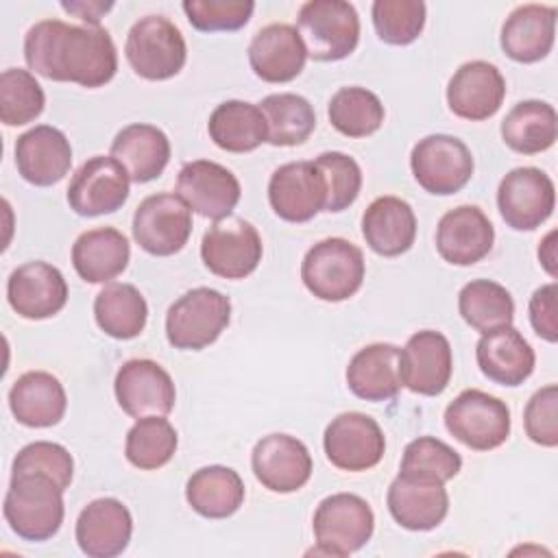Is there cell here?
Here are the masks:
<instances>
[{"instance_id": "obj_1", "label": "cell", "mask_w": 558, "mask_h": 558, "mask_svg": "<svg viewBox=\"0 0 558 558\" xmlns=\"http://www.w3.org/2000/svg\"><path fill=\"white\" fill-rule=\"evenodd\" d=\"M24 59L44 78L87 89L102 87L118 70L116 44L107 28L74 26L61 20H41L28 28Z\"/></svg>"}, {"instance_id": "obj_2", "label": "cell", "mask_w": 558, "mask_h": 558, "mask_svg": "<svg viewBox=\"0 0 558 558\" xmlns=\"http://www.w3.org/2000/svg\"><path fill=\"white\" fill-rule=\"evenodd\" d=\"M2 512L20 538L31 543L48 541L63 523V488L39 473L11 475Z\"/></svg>"}, {"instance_id": "obj_3", "label": "cell", "mask_w": 558, "mask_h": 558, "mask_svg": "<svg viewBox=\"0 0 558 558\" xmlns=\"http://www.w3.org/2000/svg\"><path fill=\"white\" fill-rule=\"evenodd\" d=\"M366 264L360 246L344 238H325L303 257L301 279L320 301L338 303L353 296L364 281Z\"/></svg>"}, {"instance_id": "obj_4", "label": "cell", "mask_w": 558, "mask_h": 558, "mask_svg": "<svg viewBox=\"0 0 558 558\" xmlns=\"http://www.w3.org/2000/svg\"><path fill=\"white\" fill-rule=\"evenodd\" d=\"M231 320V301L214 288H194L166 314V338L174 349L201 351L218 340Z\"/></svg>"}, {"instance_id": "obj_5", "label": "cell", "mask_w": 558, "mask_h": 558, "mask_svg": "<svg viewBox=\"0 0 558 558\" xmlns=\"http://www.w3.org/2000/svg\"><path fill=\"white\" fill-rule=\"evenodd\" d=\"M296 22L307 57L316 61H340L357 48L360 17L351 2L307 0Z\"/></svg>"}, {"instance_id": "obj_6", "label": "cell", "mask_w": 558, "mask_h": 558, "mask_svg": "<svg viewBox=\"0 0 558 558\" xmlns=\"http://www.w3.org/2000/svg\"><path fill=\"white\" fill-rule=\"evenodd\" d=\"M124 54L133 72L146 81L177 76L187 59L181 31L163 15L140 17L124 41Z\"/></svg>"}, {"instance_id": "obj_7", "label": "cell", "mask_w": 558, "mask_h": 558, "mask_svg": "<svg viewBox=\"0 0 558 558\" xmlns=\"http://www.w3.org/2000/svg\"><path fill=\"white\" fill-rule=\"evenodd\" d=\"M312 527L316 538L314 554L349 556L371 541L375 514L360 495L336 493L318 504Z\"/></svg>"}, {"instance_id": "obj_8", "label": "cell", "mask_w": 558, "mask_h": 558, "mask_svg": "<svg viewBox=\"0 0 558 558\" xmlns=\"http://www.w3.org/2000/svg\"><path fill=\"white\" fill-rule=\"evenodd\" d=\"M447 432L475 451H490L510 436V410L506 401L469 388L462 390L445 410Z\"/></svg>"}, {"instance_id": "obj_9", "label": "cell", "mask_w": 558, "mask_h": 558, "mask_svg": "<svg viewBox=\"0 0 558 558\" xmlns=\"http://www.w3.org/2000/svg\"><path fill=\"white\" fill-rule=\"evenodd\" d=\"M410 168L416 183L436 196L460 192L473 177V155L469 146L445 133L418 140L410 155Z\"/></svg>"}, {"instance_id": "obj_10", "label": "cell", "mask_w": 558, "mask_h": 558, "mask_svg": "<svg viewBox=\"0 0 558 558\" xmlns=\"http://www.w3.org/2000/svg\"><path fill=\"white\" fill-rule=\"evenodd\" d=\"M264 244L257 229L238 216L216 220L201 240V259L222 279H244L262 262Z\"/></svg>"}, {"instance_id": "obj_11", "label": "cell", "mask_w": 558, "mask_h": 558, "mask_svg": "<svg viewBox=\"0 0 558 558\" xmlns=\"http://www.w3.org/2000/svg\"><path fill=\"white\" fill-rule=\"evenodd\" d=\"M133 238L150 255L179 253L192 235V209L172 192L146 196L133 214Z\"/></svg>"}, {"instance_id": "obj_12", "label": "cell", "mask_w": 558, "mask_h": 558, "mask_svg": "<svg viewBox=\"0 0 558 558\" xmlns=\"http://www.w3.org/2000/svg\"><path fill=\"white\" fill-rule=\"evenodd\" d=\"M554 181L534 166L510 170L497 187V207L504 222L514 231L541 227L554 211Z\"/></svg>"}, {"instance_id": "obj_13", "label": "cell", "mask_w": 558, "mask_h": 558, "mask_svg": "<svg viewBox=\"0 0 558 558\" xmlns=\"http://www.w3.org/2000/svg\"><path fill=\"white\" fill-rule=\"evenodd\" d=\"M323 447L336 469L360 473L379 464L386 451V438L379 423L368 414L342 412L327 425Z\"/></svg>"}, {"instance_id": "obj_14", "label": "cell", "mask_w": 558, "mask_h": 558, "mask_svg": "<svg viewBox=\"0 0 558 558\" xmlns=\"http://www.w3.org/2000/svg\"><path fill=\"white\" fill-rule=\"evenodd\" d=\"M118 405L133 418L168 416L177 401L170 373L153 360L124 362L113 381Z\"/></svg>"}, {"instance_id": "obj_15", "label": "cell", "mask_w": 558, "mask_h": 558, "mask_svg": "<svg viewBox=\"0 0 558 558\" xmlns=\"http://www.w3.org/2000/svg\"><path fill=\"white\" fill-rule=\"evenodd\" d=\"M129 174L113 157H92L68 185L70 209L78 216H105L118 211L129 198Z\"/></svg>"}, {"instance_id": "obj_16", "label": "cell", "mask_w": 558, "mask_h": 558, "mask_svg": "<svg viewBox=\"0 0 558 558\" xmlns=\"http://www.w3.org/2000/svg\"><path fill=\"white\" fill-rule=\"evenodd\" d=\"M238 177L209 159L185 163L177 177V196L198 216L222 220L229 218L240 201Z\"/></svg>"}, {"instance_id": "obj_17", "label": "cell", "mask_w": 558, "mask_h": 558, "mask_svg": "<svg viewBox=\"0 0 558 558\" xmlns=\"http://www.w3.org/2000/svg\"><path fill=\"white\" fill-rule=\"evenodd\" d=\"M392 519L412 532H427L442 523L449 512L445 482L418 473H403L392 480L386 495Z\"/></svg>"}, {"instance_id": "obj_18", "label": "cell", "mask_w": 558, "mask_h": 558, "mask_svg": "<svg viewBox=\"0 0 558 558\" xmlns=\"http://www.w3.org/2000/svg\"><path fill=\"white\" fill-rule=\"evenodd\" d=\"M325 179L314 161H288L268 181V203L286 222H307L325 209Z\"/></svg>"}, {"instance_id": "obj_19", "label": "cell", "mask_w": 558, "mask_h": 558, "mask_svg": "<svg viewBox=\"0 0 558 558\" xmlns=\"http://www.w3.org/2000/svg\"><path fill=\"white\" fill-rule=\"evenodd\" d=\"M401 386L416 395H440L453 373V355L449 340L434 329L416 331L399 351Z\"/></svg>"}, {"instance_id": "obj_20", "label": "cell", "mask_w": 558, "mask_h": 558, "mask_svg": "<svg viewBox=\"0 0 558 558\" xmlns=\"http://www.w3.org/2000/svg\"><path fill=\"white\" fill-rule=\"evenodd\" d=\"M7 299L15 314L28 320H44L59 314L68 303L63 272L48 262H26L7 281Z\"/></svg>"}, {"instance_id": "obj_21", "label": "cell", "mask_w": 558, "mask_h": 558, "mask_svg": "<svg viewBox=\"0 0 558 558\" xmlns=\"http://www.w3.org/2000/svg\"><path fill=\"white\" fill-rule=\"evenodd\" d=\"M251 466L257 482L272 493H294L312 477L307 447L290 434H268L253 447Z\"/></svg>"}, {"instance_id": "obj_22", "label": "cell", "mask_w": 558, "mask_h": 558, "mask_svg": "<svg viewBox=\"0 0 558 558\" xmlns=\"http://www.w3.org/2000/svg\"><path fill=\"white\" fill-rule=\"evenodd\" d=\"M495 242V229L477 205L449 209L436 227V251L453 266H471L484 259Z\"/></svg>"}, {"instance_id": "obj_23", "label": "cell", "mask_w": 558, "mask_h": 558, "mask_svg": "<svg viewBox=\"0 0 558 558\" xmlns=\"http://www.w3.org/2000/svg\"><path fill=\"white\" fill-rule=\"evenodd\" d=\"M506 98V78L488 61L462 63L447 85L449 109L464 120L480 122L495 116Z\"/></svg>"}, {"instance_id": "obj_24", "label": "cell", "mask_w": 558, "mask_h": 558, "mask_svg": "<svg viewBox=\"0 0 558 558\" xmlns=\"http://www.w3.org/2000/svg\"><path fill=\"white\" fill-rule=\"evenodd\" d=\"M74 534L85 556L113 558L126 549L133 534V519L120 499L100 497L81 510Z\"/></svg>"}, {"instance_id": "obj_25", "label": "cell", "mask_w": 558, "mask_h": 558, "mask_svg": "<svg viewBox=\"0 0 558 558\" xmlns=\"http://www.w3.org/2000/svg\"><path fill=\"white\" fill-rule=\"evenodd\" d=\"M15 166L24 181L39 187L54 185L70 172L72 146L59 129L37 124L17 137Z\"/></svg>"}, {"instance_id": "obj_26", "label": "cell", "mask_w": 558, "mask_h": 558, "mask_svg": "<svg viewBox=\"0 0 558 558\" xmlns=\"http://www.w3.org/2000/svg\"><path fill=\"white\" fill-rule=\"evenodd\" d=\"M307 50L292 24H268L259 28L248 44V63L255 76L266 83H288L305 65Z\"/></svg>"}, {"instance_id": "obj_27", "label": "cell", "mask_w": 558, "mask_h": 558, "mask_svg": "<svg viewBox=\"0 0 558 558\" xmlns=\"http://www.w3.org/2000/svg\"><path fill=\"white\" fill-rule=\"evenodd\" d=\"M475 360L484 377L499 386H521L536 364L534 349L512 325L484 331L475 347Z\"/></svg>"}, {"instance_id": "obj_28", "label": "cell", "mask_w": 558, "mask_h": 558, "mask_svg": "<svg viewBox=\"0 0 558 558\" xmlns=\"http://www.w3.org/2000/svg\"><path fill=\"white\" fill-rule=\"evenodd\" d=\"M556 37V7L521 4L504 22L501 50L519 63H536L551 52Z\"/></svg>"}, {"instance_id": "obj_29", "label": "cell", "mask_w": 558, "mask_h": 558, "mask_svg": "<svg viewBox=\"0 0 558 558\" xmlns=\"http://www.w3.org/2000/svg\"><path fill=\"white\" fill-rule=\"evenodd\" d=\"M9 408L15 421L26 427H52L65 414V388L52 373L28 371L13 381Z\"/></svg>"}, {"instance_id": "obj_30", "label": "cell", "mask_w": 558, "mask_h": 558, "mask_svg": "<svg viewBox=\"0 0 558 558\" xmlns=\"http://www.w3.org/2000/svg\"><path fill=\"white\" fill-rule=\"evenodd\" d=\"M362 235L371 251L397 257L412 248L416 238V216L410 203L399 196L375 198L362 216Z\"/></svg>"}, {"instance_id": "obj_31", "label": "cell", "mask_w": 558, "mask_h": 558, "mask_svg": "<svg viewBox=\"0 0 558 558\" xmlns=\"http://www.w3.org/2000/svg\"><path fill=\"white\" fill-rule=\"evenodd\" d=\"M111 157L135 183L157 179L170 161V140L155 124L135 122L118 131L111 142Z\"/></svg>"}, {"instance_id": "obj_32", "label": "cell", "mask_w": 558, "mask_h": 558, "mask_svg": "<svg viewBox=\"0 0 558 558\" xmlns=\"http://www.w3.org/2000/svg\"><path fill=\"white\" fill-rule=\"evenodd\" d=\"M399 347L390 342H375L362 347L347 366L349 390L364 401L395 399L401 388Z\"/></svg>"}, {"instance_id": "obj_33", "label": "cell", "mask_w": 558, "mask_h": 558, "mask_svg": "<svg viewBox=\"0 0 558 558\" xmlns=\"http://www.w3.org/2000/svg\"><path fill=\"white\" fill-rule=\"evenodd\" d=\"M131 246L122 231L98 227L81 233L72 244V266L87 283H107L129 266Z\"/></svg>"}, {"instance_id": "obj_34", "label": "cell", "mask_w": 558, "mask_h": 558, "mask_svg": "<svg viewBox=\"0 0 558 558\" xmlns=\"http://www.w3.org/2000/svg\"><path fill=\"white\" fill-rule=\"evenodd\" d=\"M185 499L201 517L227 519L244 501V482L229 466H203L187 480Z\"/></svg>"}, {"instance_id": "obj_35", "label": "cell", "mask_w": 558, "mask_h": 558, "mask_svg": "<svg viewBox=\"0 0 558 558\" xmlns=\"http://www.w3.org/2000/svg\"><path fill=\"white\" fill-rule=\"evenodd\" d=\"M207 133L227 153H251L266 142V120L253 102L225 100L211 111Z\"/></svg>"}, {"instance_id": "obj_36", "label": "cell", "mask_w": 558, "mask_h": 558, "mask_svg": "<svg viewBox=\"0 0 558 558\" xmlns=\"http://www.w3.org/2000/svg\"><path fill=\"white\" fill-rule=\"evenodd\" d=\"M558 137L556 109L545 100L517 102L501 122V140L521 155H536L554 146Z\"/></svg>"}, {"instance_id": "obj_37", "label": "cell", "mask_w": 558, "mask_h": 558, "mask_svg": "<svg viewBox=\"0 0 558 558\" xmlns=\"http://www.w3.org/2000/svg\"><path fill=\"white\" fill-rule=\"evenodd\" d=\"M94 318L107 336L131 340L144 331L148 305L135 286L109 283L94 299Z\"/></svg>"}, {"instance_id": "obj_38", "label": "cell", "mask_w": 558, "mask_h": 558, "mask_svg": "<svg viewBox=\"0 0 558 558\" xmlns=\"http://www.w3.org/2000/svg\"><path fill=\"white\" fill-rule=\"evenodd\" d=\"M257 107L266 120V142L272 146H299L316 129L314 107L299 94H270Z\"/></svg>"}, {"instance_id": "obj_39", "label": "cell", "mask_w": 558, "mask_h": 558, "mask_svg": "<svg viewBox=\"0 0 558 558\" xmlns=\"http://www.w3.org/2000/svg\"><path fill=\"white\" fill-rule=\"evenodd\" d=\"M458 312L466 325L484 333L512 325L514 301L501 283L490 279H473L458 294Z\"/></svg>"}, {"instance_id": "obj_40", "label": "cell", "mask_w": 558, "mask_h": 558, "mask_svg": "<svg viewBox=\"0 0 558 558\" xmlns=\"http://www.w3.org/2000/svg\"><path fill=\"white\" fill-rule=\"evenodd\" d=\"M331 126L347 137L373 135L384 122V105L377 94L366 87H340L327 107Z\"/></svg>"}, {"instance_id": "obj_41", "label": "cell", "mask_w": 558, "mask_h": 558, "mask_svg": "<svg viewBox=\"0 0 558 558\" xmlns=\"http://www.w3.org/2000/svg\"><path fill=\"white\" fill-rule=\"evenodd\" d=\"M177 429L163 416H144L129 429L124 442L126 460L142 469L155 471L168 464L177 451Z\"/></svg>"}, {"instance_id": "obj_42", "label": "cell", "mask_w": 558, "mask_h": 558, "mask_svg": "<svg viewBox=\"0 0 558 558\" xmlns=\"http://www.w3.org/2000/svg\"><path fill=\"white\" fill-rule=\"evenodd\" d=\"M46 96L28 70L9 68L0 74V120L7 126H22L39 118Z\"/></svg>"}, {"instance_id": "obj_43", "label": "cell", "mask_w": 558, "mask_h": 558, "mask_svg": "<svg viewBox=\"0 0 558 558\" xmlns=\"http://www.w3.org/2000/svg\"><path fill=\"white\" fill-rule=\"evenodd\" d=\"M425 2L421 0H375L371 7L377 37L390 46H408L423 33Z\"/></svg>"}, {"instance_id": "obj_44", "label": "cell", "mask_w": 558, "mask_h": 558, "mask_svg": "<svg viewBox=\"0 0 558 558\" xmlns=\"http://www.w3.org/2000/svg\"><path fill=\"white\" fill-rule=\"evenodd\" d=\"M314 163L318 166L325 179V190H327V201L323 211L338 214V211H344L349 205H353L362 190V170L357 161L344 153L329 150V153H320L314 159Z\"/></svg>"}, {"instance_id": "obj_45", "label": "cell", "mask_w": 558, "mask_h": 558, "mask_svg": "<svg viewBox=\"0 0 558 558\" xmlns=\"http://www.w3.org/2000/svg\"><path fill=\"white\" fill-rule=\"evenodd\" d=\"M460 469H462V458L453 447H449L447 442L434 436H421L405 445L399 471L449 482L460 473Z\"/></svg>"}, {"instance_id": "obj_46", "label": "cell", "mask_w": 558, "mask_h": 558, "mask_svg": "<svg viewBox=\"0 0 558 558\" xmlns=\"http://www.w3.org/2000/svg\"><path fill=\"white\" fill-rule=\"evenodd\" d=\"M20 473H39L50 477L59 488H68L72 484L74 475V460L70 451L50 440H35L17 451L13 458V469L11 475Z\"/></svg>"}, {"instance_id": "obj_47", "label": "cell", "mask_w": 558, "mask_h": 558, "mask_svg": "<svg viewBox=\"0 0 558 558\" xmlns=\"http://www.w3.org/2000/svg\"><path fill=\"white\" fill-rule=\"evenodd\" d=\"M181 7L187 22L203 33L238 31L248 24L255 11L251 0H185Z\"/></svg>"}, {"instance_id": "obj_48", "label": "cell", "mask_w": 558, "mask_h": 558, "mask_svg": "<svg viewBox=\"0 0 558 558\" xmlns=\"http://www.w3.org/2000/svg\"><path fill=\"white\" fill-rule=\"evenodd\" d=\"M525 434L541 447L558 445V386L547 384L536 390L523 412Z\"/></svg>"}, {"instance_id": "obj_49", "label": "cell", "mask_w": 558, "mask_h": 558, "mask_svg": "<svg viewBox=\"0 0 558 558\" xmlns=\"http://www.w3.org/2000/svg\"><path fill=\"white\" fill-rule=\"evenodd\" d=\"M532 329L547 342L558 340V283H545L530 299Z\"/></svg>"}, {"instance_id": "obj_50", "label": "cell", "mask_w": 558, "mask_h": 558, "mask_svg": "<svg viewBox=\"0 0 558 558\" xmlns=\"http://www.w3.org/2000/svg\"><path fill=\"white\" fill-rule=\"evenodd\" d=\"M68 13H74L89 26H98L100 17L113 7V2H61Z\"/></svg>"}, {"instance_id": "obj_51", "label": "cell", "mask_w": 558, "mask_h": 558, "mask_svg": "<svg viewBox=\"0 0 558 558\" xmlns=\"http://www.w3.org/2000/svg\"><path fill=\"white\" fill-rule=\"evenodd\" d=\"M538 259L543 264V268L549 272V277H558V257H556V229H551L541 246H538Z\"/></svg>"}]
</instances>
